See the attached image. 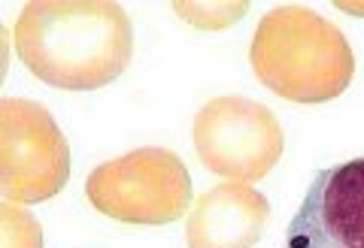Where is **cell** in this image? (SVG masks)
<instances>
[{
    "label": "cell",
    "instance_id": "52a82bcc",
    "mask_svg": "<svg viewBox=\"0 0 364 248\" xmlns=\"http://www.w3.org/2000/svg\"><path fill=\"white\" fill-rule=\"evenodd\" d=\"M270 221V203L255 188L228 182L200 194L186 224L188 248H255Z\"/></svg>",
    "mask_w": 364,
    "mask_h": 248
},
{
    "label": "cell",
    "instance_id": "8992f818",
    "mask_svg": "<svg viewBox=\"0 0 364 248\" xmlns=\"http://www.w3.org/2000/svg\"><path fill=\"white\" fill-rule=\"evenodd\" d=\"M286 248H364V157L316 173L286 230Z\"/></svg>",
    "mask_w": 364,
    "mask_h": 248
},
{
    "label": "cell",
    "instance_id": "ba28073f",
    "mask_svg": "<svg viewBox=\"0 0 364 248\" xmlns=\"http://www.w3.org/2000/svg\"><path fill=\"white\" fill-rule=\"evenodd\" d=\"M0 248H43V230L25 206L0 203Z\"/></svg>",
    "mask_w": 364,
    "mask_h": 248
},
{
    "label": "cell",
    "instance_id": "3957f363",
    "mask_svg": "<svg viewBox=\"0 0 364 248\" xmlns=\"http://www.w3.org/2000/svg\"><path fill=\"white\" fill-rule=\"evenodd\" d=\"M88 203L107 218L140 227L179 221L191 203L186 164L167 149H136L91 170Z\"/></svg>",
    "mask_w": 364,
    "mask_h": 248
},
{
    "label": "cell",
    "instance_id": "277c9868",
    "mask_svg": "<svg viewBox=\"0 0 364 248\" xmlns=\"http://www.w3.org/2000/svg\"><path fill=\"white\" fill-rule=\"evenodd\" d=\"M70 179V145L49 109L33 100L0 103V194L28 206L61 194Z\"/></svg>",
    "mask_w": 364,
    "mask_h": 248
},
{
    "label": "cell",
    "instance_id": "6da1fadb",
    "mask_svg": "<svg viewBox=\"0 0 364 248\" xmlns=\"http://www.w3.org/2000/svg\"><path fill=\"white\" fill-rule=\"evenodd\" d=\"M21 64L52 88L95 91L128 70L134 28L112 0H33L16 18Z\"/></svg>",
    "mask_w": 364,
    "mask_h": 248
},
{
    "label": "cell",
    "instance_id": "9c48e42d",
    "mask_svg": "<svg viewBox=\"0 0 364 248\" xmlns=\"http://www.w3.org/2000/svg\"><path fill=\"white\" fill-rule=\"evenodd\" d=\"M246 0H234V4H182L176 0L173 9L182 21H188V25H195L200 30H225L231 28L237 18H243L249 13Z\"/></svg>",
    "mask_w": 364,
    "mask_h": 248
},
{
    "label": "cell",
    "instance_id": "5b68a950",
    "mask_svg": "<svg viewBox=\"0 0 364 248\" xmlns=\"http://www.w3.org/2000/svg\"><path fill=\"white\" fill-rule=\"evenodd\" d=\"M195 152L210 173L231 182H261L277 167L286 137L277 115L246 97H215L191 124Z\"/></svg>",
    "mask_w": 364,
    "mask_h": 248
},
{
    "label": "cell",
    "instance_id": "7a4b0ae2",
    "mask_svg": "<svg viewBox=\"0 0 364 248\" xmlns=\"http://www.w3.org/2000/svg\"><path fill=\"white\" fill-rule=\"evenodd\" d=\"M249 61L258 82L291 103H328L355 76L349 40L304 6H279L258 21Z\"/></svg>",
    "mask_w": 364,
    "mask_h": 248
}]
</instances>
